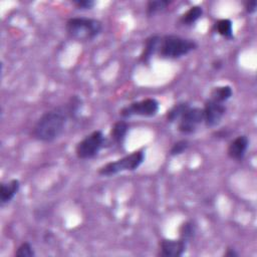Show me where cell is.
Segmentation results:
<instances>
[{
    "label": "cell",
    "mask_w": 257,
    "mask_h": 257,
    "mask_svg": "<svg viewBox=\"0 0 257 257\" xmlns=\"http://www.w3.org/2000/svg\"><path fill=\"white\" fill-rule=\"evenodd\" d=\"M69 109L56 108L44 113L32 128V137L41 142H52L58 139L67 127Z\"/></svg>",
    "instance_id": "obj_1"
},
{
    "label": "cell",
    "mask_w": 257,
    "mask_h": 257,
    "mask_svg": "<svg viewBox=\"0 0 257 257\" xmlns=\"http://www.w3.org/2000/svg\"><path fill=\"white\" fill-rule=\"evenodd\" d=\"M68 35L79 42H89L98 37L102 30L103 24L100 20L86 17H74L68 20Z\"/></svg>",
    "instance_id": "obj_2"
},
{
    "label": "cell",
    "mask_w": 257,
    "mask_h": 257,
    "mask_svg": "<svg viewBox=\"0 0 257 257\" xmlns=\"http://www.w3.org/2000/svg\"><path fill=\"white\" fill-rule=\"evenodd\" d=\"M197 48V43L176 36H165L160 39L157 53L163 58H179Z\"/></svg>",
    "instance_id": "obj_3"
},
{
    "label": "cell",
    "mask_w": 257,
    "mask_h": 257,
    "mask_svg": "<svg viewBox=\"0 0 257 257\" xmlns=\"http://www.w3.org/2000/svg\"><path fill=\"white\" fill-rule=\"evenodd\" d=\"M145 158L146 156L144 151H136L130 155L114 161V162H109L102 166L99 169V174L109 177L125 171H135L144 163Z\"/></svg>",
    "instance_id": "obj_4"
},
{
    "label": "cell",
    "mask_w": 257,
    "mask_h": 257,
    "mask_svg": "<svg viewBox=\"0 0 257 257\" xmlns=\"http://www.w3.org/2000/svg\"><path fill=\"white\" fill-rule=\"evenodd\" d=\"M106 139L102 131H94L85 137L76 147V155L79 159H92L100 153L105 145Z\"/></svg>",
    "instance_id": "obj_5"
},
{
    "label": "cell",
    "mask_w": 257,
    "mask_h": 257,
    "mask_svg": "<svg viewBox=\"0 0 257 257\" xmlns=\"http://www.w3.org/2000/svg\"><path fill=\"white\" fill-rule=\"evenodd\" d=\"M159 103L155 99H146L140 102L132 103L128 106L123 108L120 112V115L123 118L131 117H147L151 118L158 114L159 112Z\"/></svg>",
    "instance_id": "obj_6"
},
{
    "label": "cell",
    "mask_w": 257,
    "mask_h": 257,
    "mask_svg": "<svg viewBox=\"0 0 257 257\" xmlns=\"http://www.w3.org/2000/svg\"><path fill=\"white\" fill-rule=\"evenodd\" d=\"M204 122L203 109L200 108H189L182 115L178 121V130L182 134L190 135L193 134Z\"/></svg>",
    "instance_id": "obj_7"
},
{
    "label": "cell",
    "mask_w": 257,
    "mask_h": 257,
    "mask_svg": "<svg viewBox=\"0 0 257 257\" xmlns=\"http://www.w3.org/2000/svg\"><path fill=\"white\" fill-rule=\"evenodd\" d=\"M225 113H226V108L224 104L209 99L203 109L204 123L207 127H216L220 124Z\"/></svg>",
    "instance_id": "obj_8"
},
{
    "label": "cell",
    "mask_w": 257,
    "mask_h": 257,
    "mask_svg": "<svg viewBox=\"0 0 257 257\" xmlns=\"http://www.w3.org/2000/svg\"><path fill=\"white\" fill-rule=\"evenodd\" d=\"M187 242L182 239H164L160 242L159 255L163 257H180L186 251Z\"/></svg>",
    "instance_id": "obj_9"
},
{
    "label": "cell",
    "mask_w": 257,
    "mask_h": 257,
    "mask_svg": "<svg viewBox=\"0 0 257 257\" xmlns=\"http://www.w3.org/2000/svg\"><path fill=\"white\" fill-rule=\"evenodd\" d=\"M249 140L246 136H238L228 146L227 154L232 160L240 161L244 158L248 149Z\"/></svg>",
    "instance_id": "obj_10"
},
{
    "label": "cell",
    "mask_w": 257,
    "mask_h": 257,
    "mask_svg": "<svg viewBox=\"0 0 257 257\" xmlns=\"http://www.w3.org/2000/svg\"><path fill=\"white\" fill-rule=\"evenodd\" d=\"M20 189V182L17 179H12L8 183H3L0 191V201L4 205L9 203L18 193Z\"/></svg>",
    "instance_id": "obj_11"
},
{
    "label": "cell",
    "mask_w": 257,
    "mask_h": 257,
    "mask_svg": "<svg viewBox=\"0 0 257 257\" xmlns=\"http://www.w3.org/2000/svg\"><path fill=\"white\" fill-rule=\"evenodd\" d=\"M160 37L158 36H154L151 37L149 39L146 40L145 43V46H144V50L143 53L141 55V59L144 62H148L150 60V58L157 53L158 51V47H159V43H160Z\"/></svg>",
    "instance_id": "obj_12"
},
{
    "label": "cell",
    "mask_w": 257,
    "mask_h": 257,
    "mask_svg": "<svg viewBox=\"0 0 257 257\" xmlns=\"http://www.w3.org/2000/svg\"><path fill=\"white\" fill-rule=\"evenodd\" d=\"M233 94V90L230 86H222L215 87L211 91V100L216 101L218 103L224 104L225 102H227Z\"/></svg>",
    "instance_id": "obj_13"
},
{
    "label": "cell",
    "mask_w": 257,
    "mask_h": 257,
    "mask_svg": "<svg viewBox=\"0 0 257 257\" xmlns=\"http://www.w3.org/2000/svg\"><path fill=\"white\" fill-rule=\"evenodd\" d=\"M203 14V9L201 6L195 5L190 7L180 18V21L183 25H192L194 24Z\"/></svg>",
    "instance_id": "obj_14"
},
{
    "label": "cell",
    "mask_w": 257,
    "mask_h": 257,
    "mask_svg": "<svg viewBox=\"0 0 257 257\" xmlns=\"http://www.w3.org/2000/svg\"><path fill=\"white\" fill-rule=\"evenodd\" d=\"M128 130V125L124 121H119L112 128L111 137L116 143L121 144L125 140Z\"/></svg>",
    "instance_id": "obj_15"
},
{
    "label": "cell",
    "mask_w": 257,
    "mask_h": 257,
    "mask_svg": "<svg viewBox=\"0 0 257 257\" xmlns=\"http://www.w3.org/2000/svg\"><path fill=\"white\" fill-rule=\"evenodd\" d=\"M215 30L221 37L231 40L233 38V25L229 19H220L215 23Z\"/></svg>",
    "instance_id": "obj_16"
},
{
    "label": "cell",
    "mask_w": 257,
    "mask_h": 257,
    "mask_svg": "<svg viewBox=\"0 0 257 257\" xmlns=\"http://www.w3.org/2000/svg\"><path fill=\"white\" fill-rule=\"evenodd\" d=\"M171 3L172 1H169V0H156V1H149L147 3L146 12L149 16H152L160 11H163Z\"/></svg>",
    "instance_id": "obj_17"
},
{
    "label": "cell",
    "mask_w": 257,
    "mask_h": 257,
    "mask_svg": "<svg viewBox=\"0 0 257 257\" xmlns=\"http://www.w3.org/2000/svg\"><path fill=\"white\" fill-rule=\"evenodd\" d=\"M195 233H196V225L193 222L187 221L181 225L180 239L184 240L185 242H189L193 237H194Z\"/></svg>",
    "instance_id": "obj_18"
},
{
    "label": "cell",
    "mask_w": 257,
    "mask_h": 257,
    "mask_svg": "<svg viewBox=\"0 0 257 257\" xmlns=\"http://www.w3.org/2000/svg\"><path fill=\"white\" fill-rule=\"evenodd\" d=\"M190 106L187 103H179L176 106H174L167 114V120L170 123H174L176 121H179L182 115L186 112L187 109H189Z\"/></svg>",
    "instance_id": "obj_19"
},
{
    "label": "cell",
    "mask_w": 257,
    "mask_h": 257,
    "mask_svg": "<svg viewBox=\"0 0 257 257\" xmlns=\"http://www.w3.org/2000/svg\"><path fill=\"white\" fill-rule=\"evenodd\" d=\"M35 255H36V252L28 242L22 243L17 248V251L15 252V256H17V257H31V256H35Z\"/></svg>",
    "instance_id": "obj_20"
},
{
    "label": "cell",
    "mask_w": 257,
    "mask_h": 257,
    "mask_svg": "<svg viewBox=\"0 0 257 257\" xmlns=\"http://www.w3.org/2000/svg\"><path fill=\"white\" fill-rule=\"evenodd\" d=\"M189 147V142L187 140H181L178 141L177 143H175L173 145V147L171 148L170 151V155L171 156H179L181 154H183Z\"/></svg>",
    "instance_id": "obj_21"
},
{
    "label": "cell",
    "mask_w": 257,
    "mask_h": 257,
    "mask_svg": "<svg viewBox=\"0 0 257 257\" xmlns=\"http://www.w3.org/2000/svg\"><path fill=\"white\" fill-rule=\"evenodd\" d=\"M78 9H91L94 6L92 0H77L72 2Z\"/></svg>",
    "instance_id": "obj_22"
},
{
    "label": "cell",
    "mask_w": 257,
    "mask_h": 257,
    "mask_svg": "<svg viewBox=\"0 0 257 257\" xmlns=\"http://www.w3.org/2000/svg\"><path fill=\"white\" fill-rule=\"evenodd\" d=\"M256 7H257V2L255 1V0H251V1H247L245 3V10L249 14L255 13Z\"/></svg>",
    "instance_id": "obj_23"
},
{
    "label": "cell",
    "mask_w": 257,
    "mask_h": 257,
    "mask_svg": "<svg viewBox=\"0 0 257 257\" xmlns=\"http://www.w3.org/2000/svg\"><path fill=\"white\" fill-rule=\"evenodd\" d=\"M237 255H238V253L232 248H228L227 251L225 252V256H227V257H233V256H237Z\"/></svg>",
    "instance_id": "obj_24"
},
{
    "label": "cell",
    "mask_w": 257,
    "mask_h": 257,
    "mask_svg": "<svg viewBox=\"0 0 257 257\" xmlns=\"http://www.w3.org/2000/svg\"><path fill=\"white\" fill-rule=\"evenodd\" d=\"M222 66H223V63H222V61L221 60H215L213 63H212V67L215 69V70H220L221 68H222Z\"/></svg>",
    "instance_id": "obj_25"
}]
</instances>
